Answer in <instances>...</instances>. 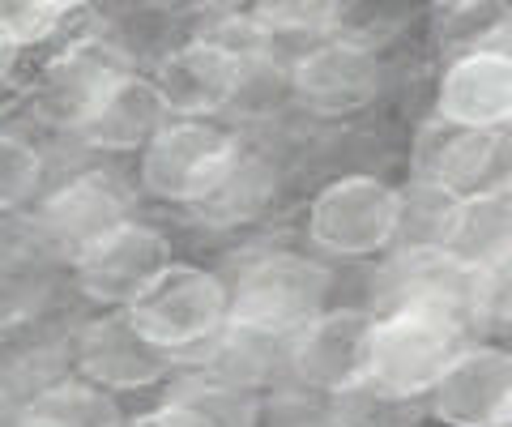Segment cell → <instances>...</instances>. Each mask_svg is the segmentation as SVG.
Returning <instances> with one entry per match:
<instances>
[{
  "instance_id": "1",
  "label": "cell",
  "mask_w": 512,
  "mask_h": 427,
  "mask_svg": "<svg viewBox=\"0 0 512 427\" xmlns=\"http://www.w3.org/2000/svg\"><path fill=\"white\" fill-rule=\"evenodd\" d=\"M466 346L461 321L440 308L397 304L393 312L376 316L372 355H367V389L380 398H423L436 389L444 368Z\"/></svg>"
},
{
  "instance_id": "2",
  "label": "cell",
  "mask_w": 512,
  "mask_h": 427,
  "mask_svg": "<svg viewBox=\"0 0 512 427\" xmlns=\"http://www.w3.org/2000/svg\"><path fill=\"white\" fill-rule=\"evenodd\" d=\"M227 291L235 329L256 338H295L316 312H325L329 270L299 252H265L239 270Z\"/></svg>"
},
{
  "instance_id": "3",
  "label": "cell",
  "mask_w": 512,
  "mask_h": 427,
  "mask_svg": "<svg viewBox=\"0 0 512 427\" xmlns=\"http://www.w3.org/2000/svg\"><path fill=\"white\" fill-rule=\"evenodd\" d=\"M154 346L180 355L214 342L231 325V291L218 274L188 261H167L146 291L124 308Z\"/></svg>"
},
{
  "instance_id": "4",
  "label": "cell",
  "mask_w": 512,
  "mask_h": 427,
  "mask_svg": "<svg viewBox=\"0 0 512 427\" xmlns=\"http://www.w3.org/2000/svg\"><path fill=\"white\" fill-rule=\"evenodd\" d=\"M414 180H431L461 201L512 197V133L427 120L414 137Z\"/></svg>"
},
{
  "instance_id": "5",
  "label": "cell",
  "mask_w": 512,
  "mask_h": 427,
  "mask_svg": "<svg viewBox=\"0 0 512 427\" xmlns=\"http://www.w3.org/2000/svg\"><path fill=\"white\" fill-rule=\"evenodd\" d=\"M402 227V188L376 176H342L325 184L308 210V235L333 257H376Z\"/></svg>"
},
{
  "instance_id": "6",
  "label": "cell",
  "mask_w": 512,
  "mask_h": 427,
  "mask_svg": "<svg viewBox=\"0 0 512 427\" xmlns=\"http://www.w3.org/2000/svg\"><path fill=\"white\" fill-rule=\"evenodd\" d=\"M235 158L239 150L231 137H222L210 124L180 120L167 124L141 154V184L158 201L201 205L222 184Z\"/></svg>"
},
{
  "instance_id": "7",
  "label": "cell",
  "mask_w": 512,
  "mask_h": 427,
  "mask_svg": "<svg viewBox=\"0 0 512 427\" xmlns=\"http://www.w3.org/2000/svg\"><path fill=\"white\" fill-rule=\"evenodd\" d=\"M376 312L325 308L291 338V368L303 385L325 393H350L367 385Z\"/></svg>"
},
{
  "instance_id": "8",
  "label": "cell",
  "mask_w": 512,
  "mask_h": 427,
  "mask_svg": "<svg viewBox=\"0 0 512 427\" xmlns=\"http://www.w3.org/2000/svg\"><path fill=\"white\" fill-rule=\"evenodd\" d=\"M171 261L167 240L146 223H120L73 261L77 287L99 308H128Z\"/></svg>"
},
{
  "instance_id": "9",
  "label": "cell",
  "mask_w": 512,
  "mask_h": 427,
  "mask_svg": "<svg viewBox=\"0 0 512 427\" xmlns=\"http://www.w3.org/2000/svg\"><path fill=\"white\" fill-rule=\"evenodd\" d=\"M427 398L448 427H491L512 398V346L466 342Z\"/></svg>"
},
{
  "instance_id": "10",
  "label": "cell",
  "mask_w": 512,
  "mask_h": 427,
  "mask_svg": "<svg viewBox=\"0 0 512 427\" xmlns=\"http://www.w3.org/2000/svg\"><path fill=\"white\" fill-rule=\"evenodd\" d=\"M171 359L175 355L154 346L124 308H111L99 321H90L77 338V363L86 381L103 389H146L171 372Z\"/></svg>"
},
{
  "instance_id": "11",
  "label": "cell",
  "mask_w": 512,
  "mask_h": 427,
  "mask_svg": "<svg viewBox=\"0 0 512 427\" xmlns=\"http://www.w3.org/2000/svg\"><path fill=\"white\" fill-rule=\"evenodd\" d=\"M436 103L461 129H504L512 120V56L504 47H470L444 69Z\"/></svg>"
},
{
  "instance_id": "12",
  "label": "cell",
  "mask_w": 512,
  "mask_h": 427,
  "mask_svg": "<svg viewBox=\"0 0 512 427\" xmlns=\"http://www.w3.org/2000/svg\"><path fill=\"white\" fill-rule=\"evenodd\" d=\"M120 223H128V201L120 193V184L107 176H77L56 197H47L39 214L43 240L69 261H77L86 248H94Z\"/></svg>"
},
{
  "instance_id": "13",
  "label": "cell",
  "mask_w": 512,
  "mask_h": 427,
  "mask_svg": "<svg viewBox=\"0 0 512 427\" xmlns=\"http://www.w3.org/2000/svg\"><path fill=\"white\" fill-rule=\"evenodd\" d=\"M295 90L320 116H350L376 99L380 65L359 43H320L295 65Z\"/></svg>"
},
{
  "instance_id": "14",
  "label": "cell",
  "mask_w": 512,
  "mask_h": 427,
  "mask_svg": "<svg viewBox=\"0 0 512 427\" xmlns=\"http://www.w3.org/2000/svg\"><path fill=\"white\" fill-rule=\"evenodd\" d=\"M167 116H171V107L163 99V90H158V82L120 73L77 133L90 146H103V150H137V146L146 150L167 129Z\"/></svg>"
},
{
  "instance_id": "15",
  "label": "cell",
  "mask_w": 512,
  "mask_h": 427,
  "mask_svg": "<svg viewBox=\"0 0 512 427\" xmlns=\"http://www.w3.org/2000/svg\"><path fill=\"white\" fill-rule=\"evenodd\" d=\"M239 82V60L227 52L222 43H188L175 56L163 60L158 69V90L171 112L184 116H201V112H218L222 103L235 94Z\"/></svg>"
},
{
  "instance_id": "16",
  "label": "cell",
  "mask_w": 512,
  "mask_h": 427,
  "mask_svg": "<svg viewBox=\"0 0 512 427\" xmlns=\"http://www.w3.org/2000/svg\"><path fill=\"white\" fill-rule=\"evenodd\" d=\"M120 73L124 69L116 65V56L103 52V47H90V43L73 47L69 56H60L47 69L39 86V112L52 124H64V129H82Z\"/></svg>"
},
{
  "instance_id": "17",
  "label": "cell",
  "mask_w": 512,
  "mask_h": 427,
  "mask_svg": "<svg viewBox=\"0 0 512 427\" xmlns=\"http://www.w3.org/2000/svg\"><path fill=\"white\" fill-rule=\"evenodd\" d=\"M18 427H128L111 389L94 381H60L22 406Z\"/></svg>"
},
{
  "instance_id": "18",
  "label": "cell",
  "mask_w": 512,
  "mask_h": 427,
  "mask_svg": "<svg viewBox=\"0 0 512 427\" xmlns=\"http://www.w3.org/2000/svg\"><path fill=\"white\" fill-rule=\"evenodd\" d=\"M457 214H461V197H453L448 188L431 184V180H414L402 193V227L397 240L410 248H448L457 231Z\"/></svg>"
},
{
  "instance_id": "19",
  "label": "cell",
  "mask_w": 512,
  "mask_h": 427,
  "mask_svg": "<svg viewBox=\"0 0 512 427\" xmlns=\"http://www.w3.org/2000/svg\"><path fill=\"white\" fill-rule=\"evenodd\" d=\"M261 201H265V176H261V167H252L248 158L239 154L235 163H231V171L222 176V184L197 205V210L205 218H214V223H235V218H248V214L261 210Z\"/></svg>"
},
{
  "instance_id": "20",
  "label": "cell",
  "mask_w": 512,
  "mask_h": 427,
  "mask_svg": "<svg viewBox=\"0 0 512 427\" xmlns=\"http://www.w3.org/2000/svg\"><path fill=\"white\" fill-rule=\"evenodd\" d=\"M43 180V158L22 137L0 133V210H18L35 197Z\"/></svg>"
},
{
  "instance_id": "21",
  "label": "cell",
  "mask_w": 512,
  "mask_h": 427,
  "mask_svg": "<svg viewBox=\"0 0 512 427\" xmlns=\"http://www.w3.org/2000/svg\"><path fill=\"white\" fill-rule=\"evenodd\" d=\"M64 13H69V0H0V26L18 47L47 39Z\"/></svg>"
},
{
  "instance_id": "22",
  "label": "cell",
  "mask_w": 512,
  "mask_h": 427,
  "mask_svg": "<svg viewBox=\"0 0 512 427\" xmlns=\"http://www.w3.org/2000/svg\"><path fill=\"white\" fill-rule=\"evenodd\" d=\"M128 427H222V423L201 402H192L188 393H180V398H171L167 406L150 410V415H141L137 423H128Z\"/></svg>"
},
{
  "instance_id": "23",
  "label": "cell",
  "mask_w": 512,
  "mask_h": 427,
  "mask_svg": "<svg viewBox=\"0 0 512 427\" xmlns=\"http://www.w3.org/2000/svg\"><path fill=\"white\" fill-rule=\"evenodd\" d=\"M13 60H18V43H13V39H9V30L0 26V77L13 69Z\"/></svg>"
},
{
  "instance_id": "24",
  "label": "cell",
  "mask_w": 512,
  "mask_h": 427,
  "mask_svg": "<svg viewBox=\"0 0 512 427\" xmlns=\"http://www.w3.org/2000/svg\"><path fill=\"white\" fill-rule=\"evenodd\" d=\"M491 427H512V398L504 402V410H500V419H495Z\"/></svg>"
},
{
  "instance_id": "25",
  "label": "cell",
  "mask_w": 512,
  "mask_h": 427,
  "mask_svg": "<svg viewBox=\"0 0 512 427\" xmlns=\"http://www.w3.org/2000/svg\"><path fill=\"white\" fill-rule=\"evenodd\" d=\"M69 5H77V0H69Z\"/></svg>"
}]
</instances>
